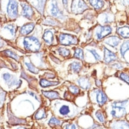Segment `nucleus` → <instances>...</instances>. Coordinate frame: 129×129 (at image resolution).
<instances>
[{"mask_svg":"<svg viewBox=\"0 0 129 129\" xmlns=\"http://www.w3.org/2000/svg\"><path fill=\"white\" fill-rule=\"evenodd\" d=\"M128 104V100H120V101L113 102L110 105L109 110V114L112 118L120 119L124 117L127 113V106Z\"/></svg>","mask_w":129,"mask_h":129,"instance_id":"f257e3e1","label":"nucleus"},{"mask_svg":"<svg viewBox=\"0 0 129 129\" xmlns=\"http://www.w3.org/2000/svg\"><path fill=\"white\" fill-rule=\"evenodd\" d=\"M55 108H57L56 111L58 115L63 117L75 116V113H77L76 108L68 102H57Z\"/></svg>","mask_w":129,"mask_h":129,"instance_id":"f03ea898","label":"nucleus"},{"mask_svg":"<svg viewBox=\"0 0 129 129\" xmlns=\"http://www.w3.org/2000/svg\"><path fill=\"white\" fill-rule=\"evenodd\" d=\"M23 46L27 51L37 52L40 50L41 44L37 38L30 36V37H26L24 38Z\"/></svg>","mask_w":129,"mask_h":129,"instance_id":"7ed1b4c3","label":"nucleus"},{"mask_svg":"<svg viewBox=\"0 0 129 129\" xmlns=\"http://www.w3.org/2000/svg\"><path fill=\"white\" fill-rule=\"evenodd\" d=\"M112 32H113V28L110 26H99L96 29V30H95V38L100 41L104 38L109 35Z\"/></svg>","mask_w":129,"mask_h":129,"instance_id":"20e7f679","label":"nucleus"},{"mask_svg":"<svg viewBox=\"0 0 129 129\" xmlns=\"http://www.w3.org/2000/svg\"><path fill=\"white\" fill-rule=\"evenodd\" d=\"M88 9L86 3L83 0H72L71 3V11L75 14H82Z\"/></svg>","mask_w":129,"mask_h":129,"instance_id":"39448f33","label":"nucleus"},{"mask_svg":"<svg viewBox=\"0 0 129 129\" xmlns=\"http://www.w3.org/2000/svg\"><path fill=\"white\" fill-rule=\"evenodd\" d=\"M93 96L94 97V101L99 106H103L108 101V97L102 89H94L92 92Z\"/></svg>","mask_w":129,"mask_h":129,"instance_id":"423d86ee","label":"nucleus"},{"mask_svg":"<svg viewBox=\"0 0 129 129\" xmlns=\"http://www.w3.org/2000/svg\"><path fill=\"white\" fill-rule=\"evenodd\" d=\"M7 14L10 19H14L18 15V3L16 0H9L7 4Z\"/></svg>","mask_w":129,"mask_h":129,"instance_id":"0eeeda50","label":"nucleus"},{"mask_svg":"<svg viewBox=\"0 0 129 129\" xmlns=\"http://www.w3.org/2000/svg\"><path fill=\"white\" fill-rule=\"evenodd\" d=\"M59 42L63 46H70V45L77 44V38L71 34L67 33H60L59 35Z\"/></svg>","mask_w":129,"mask_h":129,"instance_id":"6e6552de","label":"nucleus"},{"mask_svg":"<svg viewBox=\"0 0 129 129\" xmlns=\"http://www.w3.org/2000/svg\"><path fill=\"white\" fill-rule=\"evenodd\" d=\"M49 12L51 14L52 16L55 17V18H57L59 19H64V15L62 12V10H60L57 2L55 0H52L51 3H50V8H49Z\"/></svg>","mask_w":129,"mask_h":129,"instance_id":"1a4fd4ad","label":"nucleus"},{"mask_svg":"<svg viewBox=\"0 0 129 129\" xmlns=\"http://www.w3.org/2000/svg\"><path fill=\"white\" fill-rule=\"evenodd\" d=\"M2 77H3V81L7 83V85H8L10 88L17 85V84L21 83L20 81H18L14 76L11 75L9 72H4V73H3Z\"/></svg>","mask_w":129,"mask_h":129,"instance_id":"9d476101","label":"nucleus"},{"mask_svg":"<svg viewBox=\"0 0 129 129\" xmlns=\"http://www.w3.org/2000/svg\"><path fill=\"white\" fill-rule=\"evenodd\" d=\"M117 60H118V58L114 52H112L111 50L105 47L104 48V61L106 64H109Z\"/></svg>","mask_w":129,"mask_h":129,"instance_id":"9b49d317","label":"nucleus"},{"mask_svg":"<svg viewBox=\"0 0 129 129\" xmlns=\"http://www.w3.org/2000/svg\"><path fill=\"white\" fill-rule=\"evenodd\" d=\"M21 7H22V11L21 14L22 16L25 17L26 19H32V17L33 15V10L29 4H27L25 3H21Z\"/></svg>","mask_w":129,"mask_h":129,"instance_id":"f8f14e48","label":"nucleus"},{"mask_svg":"<svg viewBox=\"0 0 129 129\" xmlns=\"http://www.w3.org/2000/svg\"><path fill=\"white\" fill-rule=\"evenodd\" d=\"M111 128L113 129H129V122L125 120H116L111 123Z\"/></svg>","mask_w":129,"mask_h":129,"instance_id":"ddd939ff","label":"nucleus"},{"mask_svg":"<svg viewBox=\"0 0 129 129\" xmlns=\"http://www.w3.org/2000/svg\"><path fill=\"white\" fill-rule=\"evenodd\" d=\"M121 39L116 36H111L107 38H105V40L104 41V43L108 45L109 46H112L113 48H116V46H119V44L120 43Z\"/></svg>","mask_w":129,"mask_h":129,"instance_id":"4468645a","label":"nucleus"},{"mask_svg":"<svg viewBox=\"0 0 129 129\" xmlns=\"http://www.w3.org/2000/svg\"><path fill=\"white\" fill-rule=\"evenodd\" d=\"M77 84L78 85H79L81 88H82L83 89H86V90H88V89L90 88V86H91V84L89 82V79L85 77H79L78 79L76 81Z\"/></svg>","mask_w":129,"mask_h":129,"instance_id":"2eb2a0df","label":"nucleus"},{"mask_svg":"<svg viewBox=\"0 0 129 129\" xmlns=\"http://www.w3.org/2000/svg\"><path fill=\"white\" fill-rule=\"evenodd\" d=\"M35 27V24L33 22H30V23H27L24 25L23 26L21 27L20 29V33L21 35H28L33 30Z\"/></svg>","mask_w":129,"mask_h":129,"instance_id":"dca6fc26","label":"nucleus"},{"mask_svg":"<svg viewBox=\"0 0 129 129\" xmlns=\"http://www.w3.org/2000/svg\"><path fill=\"white\" fill-rule=\"evenodd\" d=\"M117 33L123 38H129V26H123L117 28Z\"/></svg>","mask_w":129,"mask_h":129,"instance_id":"f3484780","label":"nucleus"},{"mask_svg":"<svg viewBox=\"0 0 129 129\" xmlns=\"http://www.w3.org/2000/svg\"><path fill=\"white\" fill-rule=\"evenodd\" d=\"M53 38H54L53 33L51 30H45V32L44 33V34H43V40L44 41V42H45L47 45H48V46H50V45L52 44Z\"/></svg>","mask_w":129,"mask_h":129,"instance_id":"a211bd4d","label":"nucleus"},{"mask_svg":"<svg viewBox=\"0 0 129 129\" xmlns=\"http://www.w3.org/2000/svg\"><path fill=\"white\" fill-rule=\"evenodd\" d=\"M113 17L112 16V14H110L109 13H103L99 17V20L102 24L110 23V22H113Z\"/></svg>","mask_w":129,"mask_h":129,"instance_id":"6ab92c4d","label":"nucleus"},{"mask_svg":"<svg viewBox=\"0 0 129 129\" xmlns=\"http://www.w3.org/2000/svg\"><path fill=\"white\" fill-rule=\"evenodd\" d=\"M92 7L97 10H102L105 6L104 0H88Z\"/></svg>","mask_w":129,"mask_h":129,"instance_id":"aec40b11","label":"nucleus"},{"mask_svg":"<svg viewBox=\"0 0 129 129\" xmlns=\"http://www.w3.org/2000/svg\"><path fill=\"white\" fill-rule=\"evenodd\" d=\"M70 70L74 72V73H78V72H79L80 70H81V68H82V63L80 62H78V61H74V62H72L70 66Z\"/></svg>","mask_w":129,"mask_h":129,"instance_id":"412c9836","label":"nucleus"},{"mask_svg":"<svg viewBox=\"0 0 129 129\" xmlns=\"http://www.w3.org/2000/svg\"><path fill=\"white\" fill-rule=\"evenodd\" d=\"M129 50V40L128 41H125L123 42V44L120 46V57L123 58L124 57L125 53Z\"/></svg>","mask_w":129,"mask_h":129,"instance_id":"4be33fe9","label":"nucleus"},{"mask_svg":"<svg viewBox=\"0 0 129 129\" xmlns=\"http://www.w3.org/2000/svg\"><path fill=\"white\" fill-rule=\"evenodd\" d=\"M42 93L46 97L51 99V100H54V99H59V95L57 92L55 91H43Z\"/></svg>","mask_w":129,"mask_h":129,"instance_id":"5701e85b","label":"nucleus"},{"mask_svg":"<svg viewBox=\"0 0 129 129\" xmlns=\"http://www.w3.org/2000/svg\"><path fill=\"white\" fill-rule=\"evenodd\" d=\"M58 82H52V81H48L45 79H41L40 81V85L41 87L43 88H47V87H51V86H54V85H57Z\"/></svg>","mask_w":129,"mask_h":129,"instance_id":"b1692460","label":"nucleus"},{"mask_svg":"<svg viewBox=\"0 0 129 129\" xmlns=\"http://www.w3.org/2000/svg\"><path fill=\"white\" fill-rule=\"evenodd\" d=\"M24 63H25L26 68L28 69V70H29V71H30L31 72H33V73H38V72H39L38 69H37L29 61H25Z\"/></svg>","mask_w":129,"mask_h":129,"instance_id":"393cba45","label":"nucleus"},{"mask_svg":"<svg viewBox=\"0 0 129 129\" xmlns=\"http://www.w3.org/2000/svg\"><path fill=\"white\" fill-rule=\"evenodd\" d=\"M88 52L93 56V58H94V60L96 61H102V56L100 55V53L97 51L96 49H89V50H88Z\"/></svg>","mask_w":129,"mask_h":129,"instance_id":"a878e982","label":"nucleus"},{"mask_svg":"<svg viewBox=\"0 0 129 129\" xmlns=\"http://www.w3.org/2000/svg\"><path fill=\"white\" fill-rule=\"evenodd\" d=\"M48 124L51 126V127H57V126H60L62 125V121L58 120L57 118L52 116L50 120L48 121Z\"/></svg>","mask_w":129,"mask_h":129,"instance_id":"bb28decb","label":"nucleus"},{"mask_svg":"<svg viewBox=\"0 0 129 129\" xmlns=\"http://www.w3.org/2000/svg\"><path fill=\"white\" fill-rule=\"evenodd\" d=\"M47 116H46V113H45V111H44V108H41V109H39L36 114H35V119L36 120H41V119H44V118H45Z\"/></svg>","mask_w":129,"mask_h":129,"instance_id":"cd10ccee","label":"nucleus"},{"mask_svg":"<svg viewBox=\"0 0 129 129\" xmlns=\"http://www.w3.org/2000/svg\"><path fill=\"white\" fill-rule=\"evenodd\" d=\"M95 117H96L97 120L100 123H102V124L105 123V117L102 111H97L96 113H95Z\"/></svg>","mask_w":129,"mask_h":129,"instance_id":"c85d7f7f","label":"nucleus"},{"mask_svg":"<svg viewBox=\"0 0 129 129\" xmlns=\"http://www.w3.org/2000/svg\"><path fill=\"white\" fill-rule=\"evenodd\" d=\"M58 53L62 56V57L63 58H67V57H69L70 56V50L69 49H67L66 48H63V47H59L58 49Z\"/></svg>","mask_w":129,"mask_h":129,"instance_id":"c756f323","label":"nucleus"},{"mask_svg":"<svg viewBox=\"0 0 129 129\" xmlns=\"http://www.w3.org/2000/svg\"><path fill=\"white\" fill-rule=\"evenodd\" d=\"M74 58H78V59H81L83 60L84 59V55H83V51L82 49L78 48L75 49V52L74 53Z\"/></svg>","mask_w":129,"mask_h":129,"instance_id":"7c9ffc66","label":"nucleus"},{"mask_svg":"<svg viewBox=\"0 0 129 129\" xmlns=\"http://www.w3.org/2000/svg\"><path fill=\"white\" fill-rule=\"evenodd\" d=\"M4 29L8 30L10 34L12 36H14L15 35V33H16V26L14 25H12V24H10V25H7L4 26Z\"/></svg>","mask_w":129,"mask_h":129,"instance_id":"2f4dec72","label":"nucleus"},{"mask_svg":"<svg viewBox=\"0 0 129 129\" xmlns=\"http://www.w3.org/2000/svg\"><path fill=\"white\" fill-rule=\"evenodd\" d=\"M46 0H37V8L42 14L44 10V7L45 4Z\"/></svg>","mask_w":129,"mask_h":129,"instance_id":"473e14b6","label":"nucleus"},{"mask_svg":"<svg viewBox=\"0 0 129 129\" xmlns=\"http://www.w3.org/2000/svg\"><path fill=\"white\" fill-rule=\"evenodd\" d=\"M118 76L121 80H123L124 82H126L127 84L129 85V74L128 73L124 72H120L118 74Z\"/></svg>","mask_w":129,"mask_h":129,"instance_id":"72a5a7b5","label":"nucleus"},{"mask_svg":"<svg viewBox=\"0 0 129 129\" xmlns=\"http://www.w3.org/2000/svg\"><path fill=\"white\" fill-rule=\"evenodd\" d=\"M4 53L7 54L8 57H10V58H13V59H14V60H16V61H18L19 60V57L18 55H17L14 52H13V51H11V50H5L4 51Z\"/></svg>","mask_w":129,"mask_h":129,"instance_id":"f704fd0d","label":"nucleus"},{"mask_svg":"<svg viewBox=\"0 0 129 129\" xmlns=\"http://www.w3.org/2000/svg\"><path fill=\"white\" fill-rule=\"evenodd\" d=\"M69 90L72 94H74V95H78V93H80V89L78 88L77 86L74 85H69Z\"/></svg>","mask_w":129,"mask_h":129,"instance_id":"c9c22d12","label":"nucleus"},{"mask_svg":"<svg viewBox=\"0 0 129 129\" xmlns=\"http://www.w3.org/2000/svg\"><path fill=\"white\" fill-rule=\"evenodd\" d=\"M64 129H78V127L76 126L75 124H66Z\"/></svg>","mask_w":129,"mask_h":129,"instance_id":"e433bc0d","label":"nucleus"},{"mask_svg":"<svg viewBox=\"0 0 129 129\" xmlns=\"http://www.w3.org/2000/svg\"><path fill=\"white\" fill-rule=\"evenodd\" d=\"M48 21H46L44 23L45 24H48V25H52V26H55V25H58V22H56L55 21H53L52 19H47Z\"/></svg>","mask_w":129,"mask_h":129,"instance_id":"4c0bfd02","label":"nucleus"},{"mask_svg":"<svg viewBox=\"0 0 129 129\" xmlns=\"http://www.w3.org/2000/svg\"><path fill=\"white\" fill-rule=\"evenodd\" d=\"M121 3L124 6H129V0H121Z\"/></svg>","mask_w":129,"mask_h":129,"instance_id":"58836bf2","label":"nucleus"},{"mask_svg":"<svg viewBox=\"0 0 129 129\" xmlns=\"http://www.w3.org/2000/svg\"><path fill=\"white\" fill-rule=\"evenodd\" d=\"M3 100H4V93H1L0 94V104H3Z\"/></svg>","mask_w":129,"mask_h":129,"instance_id":"ea45409f","label":"nucleus"},{"mask_svg":"<svg viewBox=\"0 0 129 129\" xmlns=\"http://www.w3.org/2000/svg\"><path fill=\"white\" fill-rule=\"evenodd\" d=\"M68 0H63V5H64V7H65V8H67V2Z\"/></svg>","mask_w":129,"mask_h":129,"instance_id":"a19ab883","label":"nucleus"},{"mask_svg":"<svg viewBox=\"0 0 129 129\" xmlns=\"http://www.w3.org/2000/svg\"><path fill=\"white\" fill-rule=\"evenodd\" d=\"M3 46H4V42L2 40L1 38H0V48H2Z\"/></svg>","mask_w":129,"mask_h":129,"instance_id":"79ce46f5","label":"nucleus"},{"mask_svg":"<svg viewBox=\"0 0 129 129\" xmlns=\"http://www.w3.org/2000/svg\"><path fill=\"white\" fill-rule=\"evenodd\" d=\"M16 129H26L25 127H17Z\"/></svg>","mask_w":129,"mask_h":129,"instance_id":"37998d69","label":"nucleus"}]
</instances>
